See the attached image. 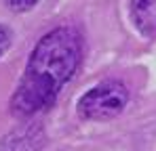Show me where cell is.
<instances>
[{
  "instance_id": "1",
  "label": "cell",
  "mask_w": 156,
  "mask_h": 151,
  "mask_svg": "<svg viewBox=\"0 0 156 151\" xmlns=\"http://www.w3.org/2000/svg\"><path fill=\"white\" fill-rule=\"evenodd\" d=\"M82 61V36L72 25H59L44 34L27 59L13 97L11 111L17 118H32L49 109Z\"/></svg>"
},
{
  "instance_id": "6",
  "label": "cell",
  "mask_w": 156,
  "mask_h": 151,
  "mask_svg": "<svg viewBox=\"0 0 156 151\" xmlns=\"http://www.w3.org/2000/svg\"><path fill=\"white\" fill-rule=\"evenodd\" d=\"M11 42H13V34H11V29H9L4 23H0V57L11 49Z\"/></svg>"
},
{
  "instance_id": "4",
  "label": "cell",
  "mask_w": 156,
  "mask_h": 151,
  "mask_svg": "<svg viewBox=\"0 0 156 151\" xmlns=\"http://www.w3.org/2000/svg\"><path fill=\"white\" fill-rule=\"evenodd\" d=\"M131 19L144 38H156V0H131Z\"/></svg>"
},
{
  "instance_id": "2",
  "label": "cell",
  "mask_w": 156,
  "mask_h": 151,
  "mask_svg": "<svg viewBox=\"0 0 156 151\" xmlns=\"http://www.w3.org/2000/svg\"><path fill=\"white\" fill-rule=\"evenodd\" d=\"M129 90L118 80H105L89 88L78 101V113L84 120H112L125 111Z\"/></svg>"
},
{
  "instance_id": "5",
  "label": "cell",
  "mask_w": 156,
  "mask_h": 151,
  "mask_svg": "<svg viewBox=\"0 0 156 151\" xmlns=\"http://www.w3.org/2000/svg\"><path fill=\"white\" fill-rule=\"evenodd\" d=\"M4 4L15 13H26L38 4V0H4Z\"/></svg>"
},
{
  "instance_id": "3",
  "label": "cell",
  "mask_w": 156,
  "mask_h": 151,
  "mask_svg": "<svg viewBox=\"0 0 156 151\" xmlns=\"http://www.w3.org/2000/svg\"><path fill=\"white\" fill-rule=\"evenodd\" d=\"M44 143V126L40 122H26L0 139V151H40Z\"/></svg>"
}]
</instances>
